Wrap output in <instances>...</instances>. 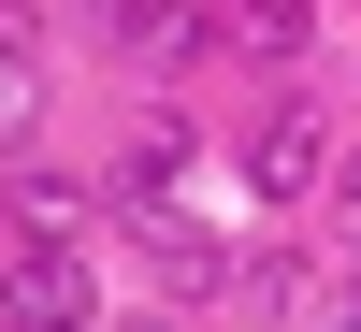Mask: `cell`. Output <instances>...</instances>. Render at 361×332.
I'll use <instances>...</instances> for the list:
<instances>
[{"instance_id":"5","label":"cell","mask_w":361,"mask_h":332,"mask_svg":"<svg viewBox=\"0 0 361 332\" xmlns=\"http://www.w3.org/2000/svg\"><path fill=\"white\" fill-rule=\"evenodd\" d=\"M15 231H29V246H73V231H87V188L29 159V173H15Z\"/></svg>"},{"instance_id":"9","label":"cell","mask_w":361,"mask_h":332,"mask_svg":"<svg viewBox=\"0 0 361 332\" xmlns=\"http://www.w3.org/2000/svg\"><path fill=\"white\" fill-rule=\"evenodd\" d=\"M145 332H159V318H145Z\"/></svg>"},{"instance_id":"4","label":"cell","mask_w":361,"mask_h":332,"mask_svg":"<svg viewBox=\"0 0 361 332\" xmlns=\"http://www.w3.org/2000/svg\"><path fill=\"white\" fill-rule=\"evenodd\" d=\"M318 173H333V145H318V116H304V102H275V116L246 130V188H260V202H304Z\"/></svg>"},{"instance_id":"1","label":"cell","mask_w":361,"mask_h":332,"mask_svg":"<svg viewBox=\"0 0 361 332\" xmlns=\"http://www.w3.org/2000/svg\"><path fill=\"white\" fill-rule=\"evenodd\" d=\"M188 116H145L130 145H116V202H130V231H173V202H188Z\"/></svg>"},{"instance_id":"8","label":"cell","mask_w":361,"mask_h":332,"mask_svg":"<svg viewBox=\"0 0 361 332\" xmlns=\"http://www.w3.org/2000/svg\"><path fill=\"white\" fill-rule=\"evenodd\" d=\"M333 202H347V231H361V159H347V173H333Z\"/></svg>"},{"instance_id":"3","label":"cell","mask_w":361,"mask_h":332,"mask_svg":"<svg viewBox=\"0 0 361 332\" xmlns=\"http://www.w3.org/2000/svg\"><path fill=\"white\" fill-rule=\"evenodd\" d=\"M87 318H102V289H87L73 246H29L15 275H0V332H87Z\"/></svg>"},{"instance_id":"6","label":"cell","mask_w":361,"mask_h":332,"mask_svg":"<svg viewBox=\"0 0 361 332\" xmlns=\"http://www.w3.org/2000/svg\"><path fill=\"white\" fill-rule=\"evenodd\" d=\"M231 29H246L260 58H289V44H304V29H318V0H231Z\"/></svg>"},{"instance_id":"2","label":"cell","mask_w":361,"mask_h":332,"mask_svg":"<svg viewBox=\"0 0 361 332\" xmlns=\"http://www.w3.org/2000/svg\"><path fill=\"white\" fill-rule=\"evenodd\" d=\"M87 29H102V58H130V73H188L202 58V0H87Z\"/></svg>"},{"instance_id":"7","label":"cell","mask_w":361,"mask_h":332,"mask_svg":"<svg viewBox=\"0 0 361 332\" xmlns=\"http://www.w3.org/2000/svg\"><path fill=\"white\" fill-rule=\"evenodd\" d=\"M29 102H44V73H29V44H0V145L29 130Z\"/></svg>"}]
</instances>
